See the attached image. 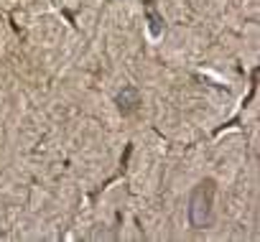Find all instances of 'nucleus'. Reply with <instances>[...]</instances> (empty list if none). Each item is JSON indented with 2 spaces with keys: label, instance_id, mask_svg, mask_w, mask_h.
<instances>
[{
  "label": "nucleus",
  "instance_id": "obj_1",
  "mask_svg": "<svg viewBox=\"0 0 260 242\" xmlns=\"http://www.w3.org/2000/svg\"><path fill=\"white\" fill-rule=\"evenodd\" d=\"M212 204H214V181H202L189 199V222L194 229H207L212 224Z\"/></svg>",
  "mask_w": 260,
  "mask_h": 242
},
{
  "label": "nucleus",
  "instance_id": "obj_2",
  "mask_svg": "<svg viewBox=\"0 0 260 242\" xmlns=\"http://www.w3.org/2000/svg\"><path fill=\"white\" fill-rule=\"evenodd\" d=\"M115 102H117V110H120L122 115H130V112L141 105V92H138V87H133V84L122 87V92L115 97Z\"/></svg>",
  "mask_w": 260,
  "mask_h": 242
}]
</instances>
